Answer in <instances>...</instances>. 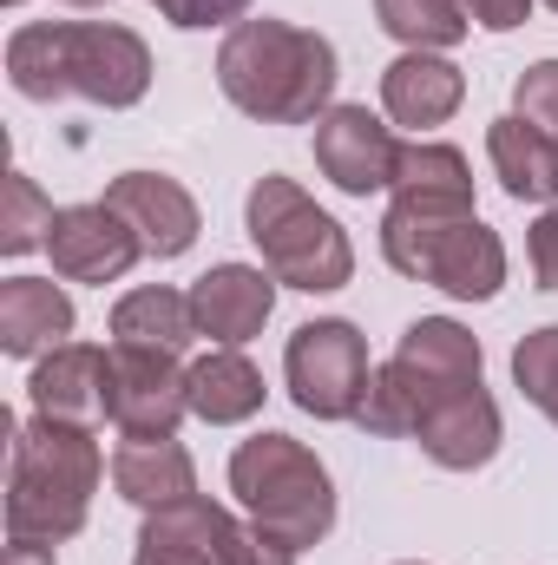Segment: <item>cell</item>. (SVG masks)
<instances>
[{"mask_svg": "<svg viewBox=\"0 0 558 565\" xmlns=\"http://www.w3.org/2000/svg\"><path fill=\"white\" fill-rule=\"evenodd\" d=\"M486 158H493L506 198H519V204H552L558 198V139H546L539 126H526L519 113L513 119H493Z\"/></svg>", "mask_w": 558, "mask_h": 565, "instance_id": "d6986e66", "label": "cell"}, {"mask_svg": "<svg viewBox=\"0 0 558 565\" xmlns=\"http://www.w3.org/2000/svg\"><path fill=\"white\" fill-rule=\"evenodd\" d=\"M106 204L139 231L144 257H184L197 244V198L178 184V178H158V171H126L106 184Z\"/></svg>", "mask_w": 558, "mask_h": 565, "instance_id": "4fadbf2b", "label": "cell"}, {"mask_svg": "<svg viewBox=\"0 0 558 565\" xmlns=\"http://www.w3.org/2000/svg\"><path fill=\"white\" fill-rule=\"evenodd\" d=\"M513 113H519L526 126H539L546 139H558V60H539V66L519 73V86H513Z\"/></svg>", "mask_w": 558, "mask_h": 565, "instance_id": "4316f807", "label": "cell"}, {"mask_svg": "<svg viewBox=\"0 0 558 565\" xmlns=\"http://www.w3.org/2000/svg\"><path fill=\"white\" fill-rule=\"evenodd\" d=\"M382 26L408 46V53H433V46H460L466 40V0H375Z\"/></svg>", "mask_w": 558, "mask_h": 565, "instance_id": "603a6c76", "label": "cell"}, {"mask_svg": "<svg viewBox=\"0 0 558 565\" xmlns=\"http://www.w3.org/2000/svg\"><path fill=\"white\" fill-rule=\"evenodd\" d=\"M315 164H322V178L335 191L368 198V191H395L401 145L368 106H329L315 119Z\"/></svg>", "mask_w": 558, "mask_h": 565, "instance_id": "9c48e42d", "label": "cell"}, {"mask_svg": "<svg viewBox=\"0 0 558 565\" xmlns=\"http://www.w3.org/2000/svg\"><path fill=\"white\" fill-rule=\"evenodd\" d=\"M7 7H20V0H7Z\"/></svg>", "mask_w": 558, "mask_h": 565, "instance_id": "836d02e7", "label": "cell"}, {"mask_svg": "<svg viewBox=\"0 0 558 565\" xmlns=\"http://www.w3.org/2000/svg\"><path fill=\"white\" fill-rule=\"evenodd\" d=\"M46 257H53V270L66 282H119L144 257V244H139V231L99 198V204H66L53 217Z\"/></svg>", "mask_w": 558, "mask_h": 565, "instance_id": "8fae6325", "label": "cell"}, {"mask_svg": "<svg viewBox=\"0 0 558 565\" xmlns=\"http://www.w3.org/2000/svg\"><path fill=\"white\" fill-rule=\"evenodd\" d=\"M526 257H533L539 289H558V204L539 211V224H533V237H526Z\"/></svg>", "mask_w": 558, "mask_h": 565, "instance_id": "f1b7e54d", "label": "cell"}, {"mask_svg": "<svg viewBox=\"0 0 558 565\" xmlns=\"http://www.w3.org/2000/svg\"><path fill=\"white\" fill-rule=\"evenodd\" d=\"M73 335V302L53 277L0 282V349L7 355H46Z\"/></svg>", "mask_w": 558, "mask_h": 565, "instance_id": "2e32d148", "label": "cell"}, {"mask_svg": "<svg viewBox=\"0 0 558 565\" xmlns=\"http://www.w3.org/2000/svg\"><path fill=\"white\" fill-rule=\"evenodd\" d=\"M171 26H224V20H244L250 0H151Z\"/></svg>", "mask_w": 558, "mask_h": 565, "instance_id": "83f0119b", "label": "cell"}, {"mask_svg": "<svg viewBox=\"0 0 558 565\" xmlns=\"http://www.w3.org/2000/svg\"><path fill=\"white\" fill-rule=\"evenodd\" d=\"M355 427L408 434L447 473L486 467L500 454V408L480 382V342L447 316H420L401 335V349L375 369Z\"/></svg>", "mask_w": 558, "mask_h": 565, "instance_id": "6da1fadb", "label": "cell"}, {"mask_svg": "<svg viewBox=\"0 0 558 565\" xmlns=\"http://www.w3.org/2000/svg\"><path fill=\"white\" fill-rule=\"evenodd\" d=\"M53 204L40 198V184L26 178V171H7V184H0V250L7 257H26L33 244H46L53 237Z\"/></svg>", "mask_w": 558, "mask_h": 565, "instance_id": "cb8c5ba5", "label": "cell"}, {"mask_svg": "<svg viewBox=\"0 0 558 565\" xmlns=\"http://www.w3.org/2000/svg\"><path fill=\"white\" fill-rule=\"evenodd\" d=\"M112 335H119V349H158V355H184V349H191V335H197L191 296H178V289H164V282L119 296V309H112Z\"/></svg>", "mask_w": 558, "mask_h": 565, "instance_id": "7402d4cb", "label": "cell"}, {"mask_svg": "<svg viewBox=\"0 0 558 565\" xmlns=\"http://www.w3.org/2000/svg\"><path fill=\"white\" fill-rule=\"evenodd\" d=\"M73 7H99V0H73Z\"/></svg>", "mask_w": 558, "mask_h": 565, "instance_id": "1f68e13d", "label": "cell"}, {"mask_svg": "<svg viewBox=\"0 0 558 565\" xmlns=\"http://www.w3.org/2000/svg\"><path fill=\"white\" fill-rule=\"evenodd\" d=\"M112 487L144 507V513H164V507H178V500H197V467H191V454L178 447V434L171 440H126L119 454H112Z\"/></svg>", "mask_w": 558, "mask_h": 565, "instance_id": "ac0fdd59", "label": "cell"}, {"mask_svg": "<svg viewBox=\"0 0 558 565\" xmlns=\"http://www.w3.org/2000/svg\"><path fill=\"white\" fill-rule=\"evenodd\" d=\"M217 526H224V507H211V500H178L164 513H144L132 565H224L217 559Z\"/></svg>", "mask_w": 558, "mask_h": 565, "instance_id": "44dd1931", "label": "cell"}, {"mask_svg": "<svg viewBox=\"0 0 558 565\" xmlns=\"http://www.w3.org/2000/svg\"><path fill=\"white\" fill-rule=\"evenodd\" d=\"M0 565H53V546H40V540H13V546L0 553Z\"/></svg>", "mask_w": 558, "mask_h": 565, "instance_id": "4dcf8cb0", "label": "cell"}, {"mask_svg": "<svg viewBox=\"0 0 558 565\" xmlns=\"http://www.w3.org/2000/svg\"><path fill=\"white\" fill-rule=\"evenodd\" d=\"M513 382H519V395L558 427V322L533 329V335L513 349Z\"/></svg>", "mask_w": 558, "mask_h": 565, "instance_id": "d4e9b609", "label": "cell"}, {"mask_svg": "<svg viewBox=\"0 0 558 565\" xmlns=\"http://www.w3.org/2000/svg\"><path fill=\"white\" fill-rule=\"evenodd\" d=\"M191 415L178 355L158 349H112V427L126 440H171Z\"/></svg>", "mask_w": 558, "mask_h": 565, "instance_id": "30bf717a", "label": "cell"}, {"mask_svg": "<svg viewBox=\"0 0 558 565\" xmlns=\"http://www.w3.org/2000/svg\"><path fill=\"white\" fill-rule=\"evenodd\" d=\"M395 204L408 211H473V171L460 145H401L395 171Z\"/></svg>", "mask_w": 558, "mask_h": 565, "instance_id": "ffe728a7", "label": "cell"}, {"mask_svg": "<svg viewBox=\"0 0 558 565\" xmlns=\"http://www.w3.org/2000/svg\"><path fill=\"white\" fill-rule=\"evenodd\" d=\"M270 309H277V277H264L250 264H217L191 282L197 335H211L217 349H244L250 335H264Z\"/></svg>", "mask_w": 558, "mask_h": 565, "instance_id": "5bb4252c", "label": "cell"}, {"mask_svg": "<svg viewBox=\"0 0 558 565\" xmlns=\"http://www.w3.org/2000/svg\"><path fill=\"white\" fill-rule=\"evenodd\" d=\"M546 7H552V13H558V0H546Z\"/></svg>", "mask_w": 558, "mask_h": 565, "instance_id": "d6a6232c", "label": "cell"}, {"mask_svg": "<svg viewBox=\"0 0 558 565\" xmlns=\"http://www.w3.org/2000/svg\"><path fill=\"white\" fill-rule=\"evenodd\" d=\"M460 99H466V79H460V66L440 60V53H401V60L382 73V106H388V119L408 126V132L447 126V119L460 113Z\"/></svg>", "mask_w": 558, "mask_h": 565, "instance_id": "9a60e30c", "label": "cell"}, {"mask_svg": "<svg viewBox=\"0 0 558 565\" xmlns=\"http://www.w3.org/2000/svg\"><path fill=\"white\" fill-rule=\"evenodd\" d=\"M282 375H289V402L302 415H315V422H355L362 402H368L375 362H368V342H362L355 322L322 316V322H302L289 335Z\"/></svg>", "mask_w": 558, "mask_h": 565, "instance_id": "ba28073f", "label": "cell"}, {"mask_svg": "<svg viewBox=\"0 0 558 565\" xmlns=\"http://www.w3.org/2000/svg\"><path fill=\"white\" fill-rule=\"evenodd\" d=\"M26 388H33V408L53 415V422H73V427L112 422V355L93 349V342L46 349Z\"/></svg>", "mask_w": 558, "mask_h": 565, "instance_id": "7c38bea8", "label": "cell"}, {"mask_svg": "<svg viewBox=\"0 0 558 565\" xmlns=\"http://www.w3.org/2000/svg\"><path fill=\"white\" fill-rule=\"evenodd\" d=\"M382 257L415 282H433L460 302H486L506 282V244L480 224V211H408L388 204L382 217Z\"/></svg>", "mask_w": 558, "mask_h": 565, "instance_id": "8992f818", "label": "cell"}, {"mask_svg": "<svg viewBox=\"0 0 558 565\" xmlns=\"http://www.w3.org/2000/svg\"><path fill=\"white\" fill-rule=\"evenodd\" d=\"M244 224H250V244L264 250V270L289 289H342L355 277V250H348V231L296 184V178H257L250 184V204H244Z\"/></svg>", "mask_w": 558, "mask_h": 565, "instance_id": "52a82bcc", "label": "cell"}, {"mask_svg": "<svg viewBox=\"0 0 558 565\" xmlns=\"http://www.w3.org/2000/svg\"><path fill=\"white\" fill-rule=\"evenodd\" d=\"M184 395H191V415L211 427H237L264 408V375L244 349H211L184 369Z\"/></svg>", "mask_w": 558, "mask_h": 565, "instance_id": "e0dca14e", "label": "cell"}, {"mask_svg": "<svg viewBox=\"0 0 558 565\" xmlns=\"http://www.w3.org/2000/svg\"><path fill=\"white\" fill-rule=\"evenodd\" d=\"M217 559L224 565H296V546L277 540V533H264L257 520L244 526V520L224 513V526H217Z\"/></svg>", "mask_w": 558, "mask_h": 565, "instance_id": "484cf974", "label": "cell"}, {"mask_svg": "<svg viewBox=\"0 0 558 565\" xmlns=\"http://www.w3.org/2000/svg\"><path fill=\"white\" fill-rule=\"evenodd\" d=\"M526 13H533V0H466V20H480L486 33H513V26H526Z\"/></svg>", "mask_w": 558, "mask_h": 565, "instance_id": "f546056e", "label": "cell"}, {"mask_svg": "<svg viewBox=\"0 0 558 565\" xmlns=\"http://www.w3.org/2000/svg\"><path fill=\"white\" fill-rule=\"evenodd\" d=\"M217 86L264 126H309L335 93V46L289 20H237L217 46Z\"/></svg>", "mask_w": 558, "mask_h": 565, "instance_id": "3957f363", "label": "cell"}, {"mask_svg": "<svg viewBox=\"0 0 558 565\" xmlns=\"http://www.w3.org/2000/svg\"><path fill=\"white\" fill-rule=\"evenodd\" d=\"M230 493L244 500V513H250L264 533L289 540L296 553L322 546L329 526H335V480H329V467H322L302 440H289V434H250V440L230 454Z\"/></svg>", "mask_w": 558, "mask_h": 565, "instance_id": "5b68a950", "label": "cell"}, {"mask_svg": "<svg viewBox=\"0 0 558 565\" xmlns=\"http://www.w3.org/2000/svg\"><path fill=\"white\" fill-rule=\"evenodd\" d=\"M99 440L93 427L33 415L26 427H13V467H7V533L13 540H40L60 546L86 526L93 493H99Z\"/></svg>", "mask_w": 558, "mask_h": 565, "instance_id": "277c9868", "label": "cell"}, {"mask_svg": "<svg viewBox=\"0 0 558 565\" xmlns=\"http://www.w3.org/2000/svg\"><path fill=\"white\" fill-rule=\"evenodd\" d=\"M7 79L20 99H93L119 113L144 99L151 53L112 20H33L7 40Z\"/></svg>", "mask_w": 558, "mask_h": 565, "instance_id": "7a4b0ae2", "label": "cell"}]
</instances>
